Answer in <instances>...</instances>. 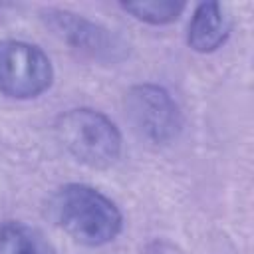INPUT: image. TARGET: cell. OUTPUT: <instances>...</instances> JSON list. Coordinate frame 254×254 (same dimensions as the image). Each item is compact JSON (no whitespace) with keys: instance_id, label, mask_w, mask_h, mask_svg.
<instances>
[{"instance_id":"52a82bcc","label":"cell","mask_w":254,"mask_h":254,"mask_svg":"<svg viewBox=\"0 0 254 254\" xmlns=\"http://www.w3.org/2000/svg\"><path fill=\"white\" fill-rule=\"evenodd\" d=\"M0 254H56V250L38 228L6 220L0 224Z\"/></svg>"},{"instance_id":"8992f818","label":"cell","mask_w":254,"mask_h":254,"mask_svg":"<svg viewBox=\"0 0 254 254\" xmlns=\"http://www.w3.org/2000/svg\"><path fill=\"white\" fill-rule=\"evenodd\" d=\"M230 34L228 16L218 2H202L194 8L192 18L189 22L187 44L190 50L198 54L216 52Z\"/></svg>"},{"instance_id":"5b68a950","label":"cell","mask_w":254,"mask_h":254,"mask_svg":"<svg viewBox=\"0 0 254 254\" xmlns=\"http://www.w3.org/2000/svg\"><path fill=\"white\" fill-rule=\"evenodd\" d=\"M42 16L58 38L93 60L117 62L127 54V44L113 30L83 18L81 14L50 8L44 10Z\"/></svg>"},{"instance_id":"7a4b0ae2","label":"cell","mask_w":254,"mask_h":254,"mask_svg":"<svg viewBox=\"0 0 254 254\" xmlns=\"http://www.w3.org/2000/svg\"><path fill=\"white\" fill-rule=\"evenodd\" d=\"M56 135L75 161L91 169H107L121 157V133L97 109L75 107L62 113L56 121Z\"/></svg>"},{"instance_id":"6da1fadb","label":"cell","mask_w":254,"mask_h":254,"mask_svg":"<svg viewBox=\"0 0 254 254\" xmlns=\"http://www.w3.org/2000/svg\"><path fill=\"white\" fill-rule=\"evenodd\" d=\"M54 222L83 246H103L115 240L123 228L117 204L97 189L69 183L58 189L50 200Z\"/></svg>"},{"instance_id":"ba28073f","label":"cell","mask_w":254,"mask_h":254,"mask_svg":"<svg viewBox=\"0 0 254 254\" xmlns=\"http://www.w3.org/2000/svg\"><path fill=\"white\" fill-rule=\"evenodd\" d=\"M121 8L141 22L153 26H165L179 20V16L185 10V4L167 2V0H149V2H121Z\"/></svg>"},{"instance_id":"3957f363","label":"cell","mask_w":254,"mask_h":254,"mask_svg":"<svg viewBox=\"0 0 254 254\" xmlns=\"http://www.w3.org/2000/svg\"><path fill=\"white\" fill-rule=\"evenodd\" d=\"M125 117L139 139L163 147L173 143L183 129V113L173 95L155 83L133 85L125 93Z\"/></svg>"},{"instance_id":"277c9868","label":"cell","mask_w":254,"mask_h":254,"mask_svg":"<svg viewBox=\"0 0 254 254\" xmlns=\"http://www.w3.org/2000/svg\"><path fill=\"white\" fill-rule=\"evenodd\" d=\"M54 67L34 44L0 40V93L14 99H34L50 89Z\"/></svg>"}]
</instances>
